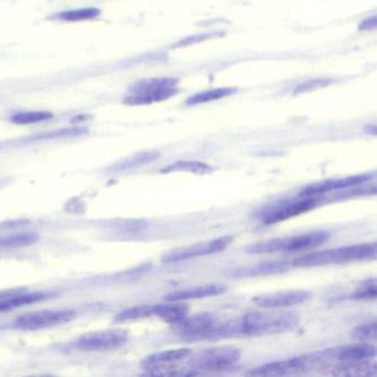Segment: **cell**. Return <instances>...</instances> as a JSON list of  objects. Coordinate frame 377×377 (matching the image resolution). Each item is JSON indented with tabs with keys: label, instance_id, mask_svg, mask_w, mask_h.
<instances>
[{
	"label": "cell",
	"instance_id": "8",
	"mask_svg": "<svg viewBox=\"0 0 377 377\" xmlns=\"http://www.w3.org/2000/svg\"><path fill=\"white\" fill-rule=\"evenodd\" d=\"M324 360L320 353L311 355L289 358L283 361L271 362L262 367L251 369L247 375L251 376H282V375L299 374L307 372V369L318 367L323 364Z\"/></svg>",
	"mask_w": 377,
	"mask_h": 377
},
{
	"label": "cell",
	"instance_id": "31",
	"mask_svg": "<svg viewBox=\"0 0 377 377\" xmlns=\"http://www.w3.org/2000/svg\"><path fill=\"white\" fill-rule=\"evenodd\" d=\"M86 131L84 129H60V131H56V132L47 133V134L40 135L38 136V140H46V138H65V136H74V135H80L82 133H86Z\"/></svg>",
	"mask_w": 377,
	"mask_h": 377
},
{
	"label": "cell",
	"instance_id": "7",
	"mask_svg": "<svg viewBox=\"0 0 377 377\" xmlns=\"http://www.w3.org/2000/svg\"><path fill=\"white\" fill-rule=\"evenodd\" d=\"M240 351L232 346H217L191 354L188 365L193 371H224L239 361Z\"/></svg>",
	"mask_w": 377,
	"mask_h": 377
},
{
	"label": "cell",
	"instance_id": "18",
	"mask_svg": "<svg viewBox=\"0 0 377 377\" xmlns=\"http://www.w3.org/2000/svg\"><path fill=\"white\" fill-rule=\"evenodd\" d=\"M376 373V364L371 360L341 362L332 369L335 376H375Z\"/></svg>",
	"mask_w": 377,
	"mask_h": 377
},
{
	"label": "cell",
	"instance_id": "1",
	"mask_svg": "<svg viewBox=\"0 0 377 377\" xmlns=\"http://www.w3.org/2000/svg\"><path fill=\"white\" fill-rule=\"evenodd\" d=\"M299 319L289 312H249L227 321V335L234 337H260L291 331Z\"/></svg>",
	"mask_w": 377,
	"mask_h": 377
},
{
	"label": "cell",
	"instance_id": "17",
	"mask_svg": "<svg viewBox=\"0 0 377 377\" xmlns=\"http://www.w3.org/2000/svg\"><path fill=\"white\" fill-rule=\"evenodd\" d=\"M226 291L227 287L223 284H206L172 292L165 296V300L168 302H182L186 300L204 299L208 296H219Z\"/></svg>",
	"mask_w": 377,
	"mask_h": 377
},
{
	"label": "cell",
	"instance_id": "3",
	"mask_svg": "<svg viewBox=\"0 0 377 377\" xmlns=\"http://www.w3.org/2000/svg\"><path fill=\"white\" fill-rule=\"evenodd\" d=\"M178 80L174 78L146 79L129 88L125 104L131 106L162 102L177 95Z\"/></svg>",
	"mask_w": 377,
	"mask_h": 377
},
{
	"label": "cell",
	"instance_id": "27",
	"mask_svg": "<svg viewBox=\"0 0 377 377\" xmlns=\"http://www.w3.org/2000/svg\"><path fill=\"white\" fill-rule=\"evenodd\" d=\"M154 315V305H138L129 307L116 315L115 320L119 322L125 321L138 320V319L150 318Z\"/></svg>",
	"mask_w": 377,
	"mask_h": 377
},
{
	"label": "cell",
	"instance_id": "22",
	"mask_svg": "<svg viewBox=\"0 0 377 377\" xmlns=\"http://www.w3.org/2000/svg\"><path fill=\"white\" fill-rule=\"evenodd\" d=\"M236 92V89L232 88H220V89L209 90V91L200 92L193 97H188L186 101L187 105L204 104L211 101L220 100L223 97H230Z\"/></svg>",
	"mask_w": 377,
	"mask_h": 377
},
{
	"label": "cell",
	"instance_id": "4",
	"mask_svg": "<svg viewBox=\"0 0 377 377\" xmlns=\"http://www.w3.org/2000/svg\"><path fill=\"white\" fill-rule=\"evenodd\" d=\"M331 234L326 230L307 232L294 237L273 238L252 243L246 248L250 255L259 253L296 252L314 248L328 241Z\"/></svg>",
	"mask_w": 377,
	"mask_h": 377
},
{
	"label": "cell",
	"instance_id": "6",
	"mask_svg": "<svg viewBox=\"0 0 377 377\" xmlns=\"http://www.w3.org/2000/svg\"><path fill=\"white\" fill-rule=\"evenodd\" d=\"M323 200L322 195L318 196H300V198L278 202L257 213V218L264 225H275L296 216L310 211L318 207Z\"/></svg>",
	"mask_w": 377,
	"mask_h": 377
},
{
	"label": "cell",
	"instance_id": "32",
	"mask_svg": "<svg viewBox=\"0 0 377 377\" xmlns=\"http://www.w3.org/2000/svg\"><path fill=\"white\" fill-rule=\"evenodd\" d=\"M219 33H205V35H193V37H187L186 39L179 41V42L176 45V47H185V46H191V45H195V43L200 42V41L207 40V39L211 38L214 35H218Z\"/></svg>",
	"mask_w": 377,
	"mask_h": 377
},
{
	"label": "cell",
	"instance_id": "14",
	"mask_svg": "<svg viewBox=\"0 0 377 377\" xmlns=\"http://www.w3.org/2000/svg\"><path fill=\"white\" fill-rule=\"evenodd\" d=\"M321 355L324 358H335L339 362L363 361L375 358L376 348L367 342L358 343L324 351L321 352Z\"/></svg>",
	"mask_w": 377,
	"mask_h": 377
},
{
	"label": "cell",
	"instance_id": "20",
	"mask_svg": "<svg viewBox=\"0 0 377 377\" xmlns=\"http://www.w3.org/2000/svg\"><path fill=\"white\" fill-rule=\"evenodd\" d=\"M46 294H40V292L26 294L24 290H22V291L17 292L14 296H8V298H6V299L0 301V312H7V311L14 310L17 307L31 305V303H35V302L46 299Z\"/></svg>",
	"mask_w": 377,
	"mask_h": 377
},
{
	"label": "cell",
	"instance_id": "5",
	"mask_svg": "<svg viewBox=\"0 0 377 377\" xmlns=\"http://www.w3.org/2000/svg\"><path fill=\"white\" fill-rule=\"evenodd\" d=\"M223 321L211 313L185 316L183 320L173 324V331L182 339L196 342V341H213L220 339V329Z\"/></svg>",
	"mask_w": 377,
	"mask_h": 377
},
{
	"label": "cell",
	"instance_id": "24",
	"mask_svg": "<svg viewBox=\"0 0 377 377\" xmlns=\"http://www.w3.org/2000/svg\"><path fill=\"white\" fill-rule=\"evenodd\" d=\"M101 11L97 8L76 9V10H67L54 15V19L61 22H86V20L95 19L100 16Z\"/></svg>",
	"mask_w": 377,
	"mask_h": 377
},
{
	"label": "cell",
	"instance_id": "28",
	"mask_svg": "<svg viewBox=\"0 0 377 377\" xmlns=\"http://www.w3.org/2000/svg\"><path fill=\"white\" fill-rule=\"evenodd\" d=\"M377 296L376 281L367 279L360 284V287L351 294V299L353 300H375Z\"/></svg>",
	"mask_w": 377,
	"mask_h": 377
},
{
	"label": "cell",
	"instance_id": "34",
	"mask_svg": "<svg viewBox=\"0 0 377 377\" xmlns=\"http://www.w3.org/2000/svg\"><path fill=\"white\" fill-rule=\"evenodd\" d=\"M365 131H367L369 134L376 135V125H369V127H365Z\"/></svg>",
	"mask_w": 377,
	"mask_h": 377
},
{
	"label": "cell",
	"instance_id": "29",
	"mask_svg": "<svg viewBox=\"0 0 377 377\" xmlns=\"http://www.w3.org/2000/svg\"><path fill=\"white\" fill-rule=\"evenodd\" d=\"M352 335L356 339H360L362 342H371L376 339V321H372L363 326H356L352 332Z\"/></svg>",
	"mask_w": 377,
	"mask_h": 377
},
{
	"label": "cell",
	"instance_id": "10",
	"mask_svg": "<svg viewBox=\"0 0 377 377\" xmlns=\"http://www.w3.org/2000/svg\"><path fill=\"white\" fill-rule=\"evenodd\" d=\"M76 316V313L71 310L63 311H38L19 316L14 322V328L24 331L47 329L51 326H61L70 322Z\"/></svg>",
	"mask_w": 377,
	"mask_h": 377
},
{
	"label": "cell",
	"instance_id": "11",
	"mask_svg": "<svg viewBox=\"0 0 377 377\" xmlns=\"http://www.w3.org/2000/svg\"><path fill=\"white\" fill-rule=\"evenodd\" d=\"M127 341V333L122 330H113V331L97 332L82 337L77 342L76 346L79 350L91 351H110L119 348L125 344Z\"/></svg>",
	"mask_w": 377,
	"mask_h": 377
},
{
	"label": "cell",
	"instance_id": "33",
	"mask_svg": "<svg viewBox=\"0 0 377 377\" xmlns=\"http://www.w3.org/2000/svg\"><path fill=\"white\" fill-rule=\"evenodd\" d=\"M377 18L376 16L369 17L364 19L362 24L358 26V29L361 31H369V30L376 29Z\"/></svg>",
	"mask_w": 377,
	"mask_h": 377
},
{
	"label": "cell",
	"instance_id": "25",
	"mask_svg": "<svg viewBox=\"0 0 377 377\" xmlns=\"http://www.w3.org/2000/svg\"><path fill=\"white\" fill-rule=\"evenodd\" d=\"M38 240V234H13L8 237L0 238V248H19L33 245Z\"/></svg>",
	"mask_w": 377,
	"mask_h": 377
},
{
	"label": "cell",
	"instance_id": "19",
	"mask_svg": "<svg viewBox=\"0 0 377 377\" xmlns=\"http://www.w3.org/2000/svg\"><path fill=\"white\" fill-rule=\"evenodd\" d=\"M188 305L179 302H170L168 305H154V315L162 319L166 323L176 324L188 315Z\"/></svg>",
	"mask_w": 377,
	"mask_h": 377
},
{
	"label": "cell",
	"instance_id": "30",
	"mask_svg": "<svg viewBox=\"0 0 377 377\" xmlns=\"http://www.w3.org/2000/svg\"><path fill=\"white\" fill-rule=\"evenodd\" d=\"M332 80H330V79H315V80L302 82L294 89V95H302V93H307V92L322 89V88H326V86H330Z\"/></svg>",
	"mask_w": 377,
	"mask_h": 377
},
{
	"label": "cell",
	"instance_id": "23",
	"mask_svg": "<svg viewBox=\"0 0 377 377\" xmlns=\"http://www.w3.org/2000/svg\"><path fill=\"white\" fill-rule=\"evenodd\" d=\"M159 157V153L157 151L143 152V153L136 154L134 157L125 159V162L114 166L113 170L123 172V170H132V168H140L143 165L150 164V163L157 161Z\"/></svg>",
	"mask_w": 377,
	"mask_h": 377
},
{
	"label": "cell",
	"instance_id": "26",
	"mask_svg": "<svg viewBox=\"0 0 377 377\" xmlns=\"http://www.w3.org/2000/svg\"><path fill=\"white\" fill-rule=\"evenodd\" d=\"M52 113L45 112V111H35V112H22L17 113L11 118V122L15 125H27L40 123V122L48 121L52 119Z\"/></svg>",
	"mask_w": 377,
	"mask_h": 377
},
{
	"label": "cell",
	"instance_id": "15",
	"mask_svg": "<svg viewBox=\"0 0 377 377\" xmlns=\"http://www.w3.org/2000/svg\"><path fill=\"white\" fill-rule=\"evenodd\" d=\"M193 351L191 348H176V350L163 351L159 353L146 356L141 365L146 371L150 369H162V367H170L172 364L184 361L191 356Z\"/></svg>",
	"mask_w": 377,
	"mask_h": 377
},
{
	"label": "cell",
	"instance_id": "21",
	"mask_svg": "<svg viewBox=\"0 0 377 377\" xmlns=\"http://www.w3.org/2000/svg\"><path fill=\"white\" fill-rule=\"evenodd\" d=\"M186 172L197 174V175H206L213 172V168L206 163L197 162V161H179L174 164L168 165V168H163L162 173Z\"/></svg>",
	"mask_w": 377,
	"mask_h": 377
},
{
	"label": "cell",
	"instance_id": "16",
	"mask_svg": "<svg viewBox=\"0 0 377 377\" xmlns=\"http://www.w3.org/2000/svg\"><path fill=\"white\" fill-rule=\"evenodd\" d=\"M292 267L291 262H269L264 264L248 266V267L236 268L230 270V275L236 278L258 277V275H275L284 273Z\"/></svg>",
	"mask_w": 377,
	"mask_h": 377
},
{
	"label": "cell",
	"instance_id": "9",
	"mask_svg": "<svg viewBox=\"0 0 377 377\" xmlns=\"http://www.w3.org/2000/svg\"><path fill=\"white\" fill-rule=\"evenodd\" d=\"M232 241H234V237L224 236V237L205 241V243H195V245L188 246V247L175 249V250L165 253L162 257V262L164 264H174V262H186L189 259L197 258V257L221 252L228 248Z\"/></svg>",
	"mask_w": 377,
	"mask_h": 377
},
{
	"label": "cell",
	"instance_id": "13",
	"mask_svg": "<svg viewBox=\"0 0 377 377\" xmlns=\"http://www.w3.org/2000/svg\"><path fill=\"white\" fill-rule=\"evenodd\" d=\"M311 296L312 294L307 290H290V291L257 296L253 298L252 301L255 302V305L264 309H278V307L301 305L303 302L310 300Z\"/></svg>",
	"mask_w": 377,
	"mask_h": 377
},
{
	"label": "cell",
	"instance_id": "2",
	"mask_svg": "<svg viewBox=\"0 0 377 377\" xmlns=\"http://www.w3.org/2000/svg\"><path fill=\"white\" fill-rule=\"evenodd\" d=\"M375 258H376V243H369L303 255L299 258L294 259L291 264L292 267H319L326 264L374 260Z\"/></svg>",
	"mask_w": 377,
	"mask_h": 377
},
{
	"label": "cell",
	"instance_id": "12",
	"mask_svg": "<svg viewBox=\"0 0 377 377\" xmlns=\"http://www.w3.org/2000/svg\"><path fill=\"white\" fill-rule=\"evenodd\" d=\"M374 176V173H369V174H360V175L348 176V177L319 182V183L311 184V185L305 186V188H302L299 196H318V195H323L326 193H330V191H337L339 189L364 185L373 179Z\"/></svg>",
	"mask_w": 377,
	"mask_h": 377
}]
</instances>
